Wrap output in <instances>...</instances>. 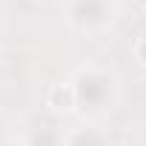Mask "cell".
Here are the masks:
<instances>
[{
    "label": "cell",
    "mask_w": 146,
    "mask_h": 146,
    "mask_svg": "<svg viewBox=\"0 0 146 146\" xmlns=\"http://www.w3.org/2000/svg\"><path fill=\"white\" fill-rule=\"evenodd\" d=\"M72 92H75V112L95 120L117 109L120 103V80L112 69L86 63L72 75Z\"/></svg>",
    "instance_id": "cell-1"
},
{
    "label": "cell",
    "mask_w": 146,
    "mask_h": 146,
    "mask_svg": "<svg viewBox=\"0 0 146 146\" xmlns=\"http://www.w3.org/2000/svg\"><path fill=\"white\" fill-rule=\"evenodd\" d=\"M120 12V0H63V17L72 32L100 35L106 32Z\"/></svg>",
    "instance_id": "cell-2"
},
{
    "label": "cell",
    "mask_w": 146,
    "mask_h": 146,
    "mask_svg": "<svg viewBox=\"0 0 146 146\" xmlns=\"http://www.w3.org/2000/svg\"><path fill=\"white\" fill-rule=\"evenodd\" d=\"M63 146H112V140L98 123H80L63 135Z\"/></svg>",
    "instance_id": "cell-3"
},
{
    "label": "cell",
    "mask_w": 146,
    "mask_h": 146,
    "mask_svg": "<svg viewBox=\"0 0 146 146\" xmlns=\"http://www.w3.org/2000/svg\"><path fill=\"white\" fill-rule=\"evenodd\" d=\"M46 106L57 115H69L75 112V92H72V83L63 80V83H52L49 92H46Z\"/></svg>",
    "instance_id": "cell-4"
},
{
    "label": "cell",
    "mask_w": 146,
    "mask_h": 146,
    "mask_svg": "<svg viewBox=\"0 0 146 146\" xmlns=\"http://www.w3.org/2000/svg\"><path fill=\"white\" fill-rule=\"evenodd\" d=\"M63 129L54 123H35L26 132V146H63Z\"/></svg>",
    "instance_id": "cell-5"
},
{
    "label": "cell",
    "mask_w": 146,
    "mask_h": 146,
    "mask_svg": "<svg viewBox=\"0 0 146 146\" xmlns=\"http://www.w3.org/2000/svg\"><path fill=\"white\" fill-rule=\"evenodd\" d=\"M132 54H135V60H137L140 66H146V35H140V37L135 40V46H132Z\"/></svg>",
    "instance_id": "cell-6"
},
{
    "label": "cell",
    "mask_w": 146,
    "mask_h": 146,
    "mask_svg": "<svg viewBox=\"0 0 146 146\" xmlns=\"http://www.w3.org/2000/svg\"><path fill=\"white\" fill-rule=\"evenodd\" d=\"M9 137H12V129H9V120L0 115V146H9Z\"/></svg>",
    "instance_id": "cell-7"
}]
</instances>
